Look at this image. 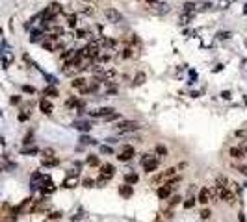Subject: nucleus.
Masks as SVG:
<instances>
[{"label": "nucleus", "mask_w": 247, "mask_h": 222, "mask_svg": "<svg viewBox=\"0 0 247 222\" xmlns=\"http://www.w3.org/2000/svg\"><path fill=\"white\" fill-rule=\"evenodd\" d=\"M158 157H154V156H151V154H143V157H141V167H143L147 172H154L156 168H158Z\"/></svg>", "instance_id": "1"}, {"label": "nucleus", "mask_w": 247, "mask_h": 222, "mask_svg": "<svg viewBox=\"0 0 247 222\" xmlns=\"http://www.w3.org/2000/svg\"><path fill=\"white\" fill-rule=\"evenodd\" d=\"M117 133H128V132H136L140 130V124L136 121H121L119 124H115Z\"/></svg>", "instance_id": "2"}, {"label": "nucleus", "mask_w": 247, "mask_h": 222, "mask_svg": "<svg viewBox=\"0 0 247 222\" xmlns=\"http://www.w3.org/2000/svg\"><path fill=\"white\" fill-rule=\"evenodd\" d=\"M113 174H115V167L113 165H110V163H104L102 167H101V178L102 180H112L113 178Z\"/></svg>", "instance_id": "3"}, {"label": "nucleus", "mask_w": 247, "mask_h": 222, "mask_svg": "<svg viewBox=\"0 0 247 222\" xmlns=\"http://www.w3.org/2000/svg\"><path fill=\"white\" fill-rule=\"evenodd\" d=\"M217 196H219V200H223V202L227 204H234V200H236V196H234V193L227 187V189H219L217 191Z\"/></svg>", "instance_id": "4"}, {"label": "nucleus", "mask_w": 247, "mask_h": 222, "mask_svg": "<svg viewBox=\"0 0 247 222\" xmlns=\"http://www.w3.org/2000/svg\"><path fill=\"white\" fill-rule=\"evenodd\" d=\"M132 156H134V146H128V144H126L123 148V152L117 156V159H119V161H130Z\"/></svg>", "instance_id": "5"}, {"label": "nucleus", "mask_w": 247, "mask_h": 222, "mask_svg": "<svg viewBox=\"0 0 247 222\" xmlns=\"http://www.w3.org/2000/svg\"><path fill=\"white\" fill-rule=\"evenodd\" d=\"M39 109H41L45 115H50V113L54 111V104L50 100H47V98H41V100H39Z\"/></svg>", "instance_id": "6"}, {"label": "nucleus", "mask_w": 247, "mask_h": 222, "mask_svg": "<svg viewBox=\"0 0 247 222\" xmlns=\"http://www.w3.org/2000/svg\"><path fill=\"white\" fill-rule=\"evenodd\" d=\"M73 87H74V89H80V93H82V95L89 93V91H87V80H85V78H74V81H73Z\"/></svg>", "instance_id": "7"}, {"label": "nucleus", "mask_w": 247, "mask_h": 222, "mask_svg": "<svg viewBox=\"0 0 247 222\" xmlns=\"http://www.w3.org/2000/svg\"><path fill=\"white\" fill-rule=\"evenodd\" d=\"M197 202L203 204V205H206V204L210 202V191L206 189V187H203L201 191H199V196H197Z\"/></svg>", "instance_id": "8"}, {"label": "nucleus", "mask_w": 247, "mask_h": 222, "mask_svg": "<svg viewBox=\"0 0 247 222\" xmlns=\"http://www.w3.org/2000/svg\"><path fill=\"white\" fill-rule=\"evenodd\" d=\"M104 15H106V19L112 20V22H119V20L123 19V17H121V13H119V11H115V9H106V11H104Z\"/></svg>", "instance_id": "9"}, {"label": "nucleus", "mask_w": 247, "mask_h": 222, "mask_svg": "<svg viewBox=\"0 0 247 222\" xmlns=\"http://www.w3.org/2000/svg\"><path fill=\"white\" fill-rule=\"evenodd\" d=\"M112 113H113V107H101V109L93 111L91 115H93V117H102V119H106V117L112 115Z\"/></svg>", "instance_id": "10"}, {"label": "nucleus", "mask_w": 247, "mask_h": 222, "mask_svg": "<svg viewBox=\"0 0 247 222\" xmlns=\"http://www.w3.org/2000/svg\"><path fill=\"white\" fill-rule=\"evenodd\" d=\"M158 198H162V200H165V198H169L171 196V187L169 185H162V187H158Z\"/></svg>", "instance_id": "11"}, {"label": "nucleus", "mask_w": 247, "mask_h": 222, "mask_svg": "<svg viewBox=\"0 0 247 222\" xmlns=\"http://www.w3.org/2000/svg\"><path fill=\"white\" fill-rule=\"evenodd\" d=\"M132 193H134L132 185H126V183H124V185H121V187H119V194H121L123 198H130V196H132Z\"/></svg>", "instance_id": "12"}, {"label": "nucleus", "mask_w": 247, "mask_h": 222, "mask_svg": "<svg viewBox=\"0 0 247 222\" xmlns=\"http://www.w3.org/2000/svg\"><path fill=\"white\" fill-rule=\"evenodd\" d=\"M76 185H78L76 176H69V178H65V182H63V187H65V189H74Z\"/></svg>", "instance_id": "13"}, {"label": "nucleus", "mask_w": 247, "mask_h": 222, "mask_svg": "<svg viewBox=\"0 0 247 222\" xmlns=\"http://www.w3.org/2000/svg\"><path fill=\"white\" fill-rule=\"evenodd\" d=\"M47 9H48V13H50V15H54V17H56L58 13H62V4H58V2H52V4H50Z\"/></svg>", "instance_id": "14"}, {"label": "nucleus", "mask_w": 247, "mask_h": 222, "mask_svg": "<svg viewBox=\"0 0 247 222\" xmlns=\"http://www.w3.org/2000/svg\"><path fill=\"white\" fill-rule=\"evenodd\" d=\"M228 154H230V157H234V159H242V157H244V152H242L240 146H232Z\"/></svg>", "instance_id": "15"}, {"label": "nucleus", "mask_w": 247, "mask_h": 222, "mask_svg": "<svg viewBox=\"0 0 247 222\" xmlns=\"http://www.w3.org/2000/svg\"><path fill=\"white\" fill-rule=\"evenodd\" d=\"M228 187V182H227L225 176H217V180H216V189L219 191V189H227Z\"/></svg>", "instance_id": "16"}, {"label": "nucleus", "mask_w": 247, "mask_h": 222, "mask_svg": "<svg viewBox=\"0 0 247 222\" xmlns=\"http://www.w3.org/2000/svg\"><path fill=\"white\" fill-rule=\"evenodd\" d=\"M43 95H45V96H54V98H56V96H58L60 93H58V89H56L54 85H48V87H47V89L43 91Z\"/></svg>", "instance_id": "17"}, {"label": "nucleus", "mask_w": 247, "mask_h": 222, "mask_svg": "<svg viewBox=\"0 0 247 222\" xmlns=\"http://www.w3.org/2000/svg\"><path fill=\"white\" fill-rule=\"evenodd\" d=\"M74 128H78L80 132H89V130H91L89 122H84V121H76L74 122Z\"/></svg>", "instance_id": "18"}, {"label": "nucleus", "mask_w": 247, "mask_h": 222, "mask_svg": "<svg viewBox=\"0 0 247 222\" xmlns=\"http://www.w3.org/2000/svg\"><path fill=\"white\" fill-rule=\"evenodd\" d=\"M138 174H126L124 176V182H126V185H134V183H138Z\"/></svg>", "instance_id": "19"}, {"label": "nucleus", "mask_w": 247, "mask_h": 222, "mask_svg": "<svg viewBox=\"0 0 247 222\" xmlns=\"http://www.w3.org/2000/svg\"><path fill=\"white\" fill-rule=\"evenodd\" d=\"M41 37H43V32H41V30H34V32H32V35H30V41H32V43H37V41H41Z\"/></svg>", "instance_id": "20"}, {"label": "nucleus", "mask_w": 247, "mask_h": 222, "mask_svg": "<svg viewBox=\"0 0 247 222\" xmlns=\"http://www.w3.org/2000/svg\"><path fill=\"white\" fill-rule=\"evenodd\" d=\"M54 191H56V187H54L52 183H48V185H43V187H41V193H43V194H52Z\"/></svg>", "instance_id": "21"}, {"label": "nucleus", "mask_w": 247, "mask_h": 222, "mask_svg": "<svg viewBox=\"0 0 247 222\" xmlns=\"http://www.w3.org/2000/svg\"><path fill=\"white\" fill-rule=\"evenodd\" d=\"M43 154V159H48V157H54L56 154H54V148H45V150H41Z\"/></svg>", "instance_id": "22"}, {"label": "nucleus", "mask_w": 247, "mask_h": 222, "mask_svg": "<svg viewBox=\"0 0 247 222\" xmlns=\"http://www.w3.org/2000/svg\"><path fill=\"white\" fill-rule=\"evenodd\" d=\"M58 163L60 161L56 157H48V159H43V167H56Z\"/></svg>", "instance_id": "23"}, {"label": "nucleus", "mask_w": 247, "mask_h": 222, "mask_svg": "<svg viewBox=\"0 0 247 222\" xmlns=\"http://www.w3.org/2000/svg\"><path fill=\"white\" fill-rule=\"evenodd\" d=\"M134 56H136V54H134V48H132V46H126V48L123 50V58H124V59L134 58Z\"/></svg>", "instance_id": "24"}, {"label": "nucleus", "mask_w": 247, "mask_h": 222, "mask_svg": "<svg viewBox=\"0 0 247 222\" xmlns=\"http://www.w3.org/2000/svg\"><path fill=\"white\" fill-rule=\"evenodd\" d=\"M65 22H67L69 28H74V26H76V15H67V20H65Z\"/></svg>", "instance_id": "25"}, {"label": "nucleus", "mask_w": 247, "mask_h": 222, "mask_svg": "<svg viewBox=\"0 0 247 222\" xmlns=\"http://www.w3.org/2000/svg\"><path fill=\"white\" fill-rule=\"evenodd\" d=\"M175 174H177V168H175V167H169L165 172H162L164 178H171V176H175Z\"/></svg>", "instance_id": "26"}, {"label": "nucleus", "mask_w": 247, "mask_h": 222, "mask_svg": "<svg viewBox=\"0 0 247 222\" xmlns=\"http://www.w3.org/2000/svg\"><path fill=\"white\" fill-rule=\"evenodd\" d=\"M143 81H145V74H143V72H138L136 78H134V85H141Z\"/></svg>", "instance_id": "27"}, {"label": "nucleus", "mask_w": 247, "mask_h": 222, "mask_svg": "<svg viewBox=\"0 0 247 222\" xmlns=\"http://www.w3.org/2000/svg\"><path fill=\"white\" fill-rule=\"evenodd\" d=\"M87 165L89 167H99V157L97 156H89L87 157Z\"/></svg>", "instance_id": "28"}, {"label": "nucleus", "mask_w": 247, "mask_h": 222, "mask_svg": "<svg viewBox=\"0 0 247 222\" xmlns=\"http://www.w3.org/2000/svg\"><path fill=\"white\" fill-rule=\"evenodd\" d=\"M106 85H108V95H115L117 93V85H113L112 81H106Z\"/></svg>", "instance_id": "29"}, {"label": "nucleus", "mask_w": 247, "mask_h": 222, "mask_svg": "<svg viewBox=\"0 0 247 222\" xmlns=\"http://www.w3.org/2000/svg\"><path fill=\"white\" fill-rule=\"evenodd\" d=\"M37 152H39V150H37L36 146H34V148H22V154H24V156H34V154H37Z\"/></svg>", "instance_id": "30"}, {"label": "nucleus", "mask_w": 247, "mask_h": 222, "mask_svg": "<svg viewBox=\"0 0 247 222\" xmlns=\"http://www.w3.org/2000/svg\"><path fill=\"white\" fill-rule=\"evenodd\" d=\"M74 106H78V100H76V96H71L69 100L65 102V107H74Z\"/></svg>", "instance_id": "31"}, {"label": "nucleus", "mask_w": 247, "mask_h": 222, "mask_svg": "<svg viewBox=\"0 0 247 222\" xmlns=\"http://www.w3.org/2000/svg\"><path fill=\"white\" fill-rule=\"evenodd\" d=\"M80 142H82V144H95V139H91V137H87V135H82V137H80Z\"/></svg>", "instance_id": "32"}, {"label": "nucleus", "mask_w": 247, "mask_h": 222, "mask_svg": "<svg viewBox=\"0 0 247 222\" xmlns=\"http://www.w3.org/2000/svg\"><path fill=\"white\" fill-rule=\"evenodd\" d=\"M156 154H160V156H167V148H165L164 144H156Z\"/></svg>", "instance_id": "33"}, {"label": "nucleus", "mask_w": 247, "mask_h": 222, "mask_svg": "<svg viewBox=\"0 0 247 222\" xmlns=\"http://www.w3.org/2000/svg\"><path fill=\"white\" fill-rule=\"evenodd\" d=\"M180 200H182V198H180V196H178V194H175V196H173V198H171V200H169V205H171V207H175V205H177V204H180Z\"/></svg>", "instance_id": "34"}, {"label": "nucleus", "mask_w": 247, "mask_h": 222, "mask_svg": "<svg viewBox=\"0 0 247 222\" xmlns=\"http://www.w3.org/2000/svg\"><path fill=\"white\" fill-rule=\"evenodd\" d=\"M234 135H236V137H242V139H245V141H247V130H236Z\"/></svg>", "instance_id": "35"}, {"label": "nucleus", "mask_w": 247, "mask_h": 222, "mask_svg": "<svg viewBox=\"0 0 247 222\" xmlns=\"http://www.w3.org/2000/svg\"><path fill=\"white\" fill-rule=\"evenodd\" d=\"M73 56H74V50H65V52L62 54V59H67V58L73 59Z\"/></svg>", "instance_id": "36"}, {"label": "nucleus", "mask_w": 247, "mask_h": 222, "mask_svg": "<svg viewBox=\"0 0 247 222\" xmlns=\"http://www.w3.org/2000/svg\"><path fill=\"white\" fill-rule=\"evenodd\" d=\"M210 217H212V211H210V209H203V211H201V219H203V220L210 219Z\"/></svg>", "instance_id": "37"}, {"label": "nucleus", "mask_w": 247, "mask_h": 222, "mask_svg": "<svg viewBox=\"0 0 247 222\" xmlns=\"http://www.w3.org/2000/svg\"><path fill=\"white\" fill-rule=\"evenodd\" d=\"M82 185H84V187H87V189H89V187H95V182H93V180H89V178H84Z\"/></svg>", "instance_id": "38"}, {"label": "nucleus", "mask_w": 247, "mask_h": 222, "mask_svg": "<svg viewBox=\"0 0 247 222\" xmlns=\"http://www.w3.org/2000/svg\"><path fill=\"white\" fill-rule=\"evenodd\" d=\"M193 205H195V198H188V200L184 202V207H186V209H191Z\"/></svg>", "instance_id": "39"}, {"label": "nucleus", "mask_w": 247, "mask_h": 222, "mask_svg": "<svg viewBox=\"0 0 247 222\" xmlns=\"http://www.w3.org/2000/svg\"><path fill=\"white\" fill-rule=\"evenodd\" d=\"M182 8H184V11L188 13V11H193V8H195V4H193V2H186V4L182 6Z\"/></svg>", "instance_id": "40"}, {"label": "nucleus", "mask_w": 247, "mask_h": 222, "mask_svg": "<svg viewBox=\"0 0 247 222\" xmlns=\"http://www.w3.org/2000/svg\"><path fill=\"white\" fill-rule=\"evenodd\" d=\"M236 170H238L240 174H244V176H247V165H238V167H236Z\"/></svg>", "instance_id": "41"}, {"label": "nucleus", "mask_w": 247, "mask_h": 222, "mask_svg": "<svg viewBox=\"0 0 247 222\" xmlns=\"http://www.w3.org/2000/svg\"><path fill=\"white\" fill-rule=\"evenodd\" d=\"M48 219L58 220V219H62V213H60V211H54V213H50V215H48Z\"/></svg>", "instance_id": "42"}, {"label": "nucleus", "mask_w": 247, "mask_h": 222, "mask_svg": "<svg viewBox=\"0 0 247 222\" xmlns=\"http://www.w3.org/2000/svg\"><path fill=\"white\" fill-rule=\"evenodd\" d=\"M82 13H85V15H93V8H91V6H84Z\"/></svg>", "instance_id": "43"}, {"label": "nucleus", "mask_w": 247, "mask_h": 222, "mask_svg": "<svg viewBox=\"0 0 247 222\" xmlns=\"http://www.w3.org/2000/svg\"><path fill=\"white\" fill-rule=\"evenodd\" d=\"M217 37H219V39H228V37H230V34H228V32H219V34H217Z\"/></svg>", "instance_id": "44"}, {"label": "nucleus", "mask_w": 247, "mask_h": 222, "mask_svg": "<svg viewBox=\"0 0 247 222\" xmlns=\"http://www.w3.org/2000/svg\"><path fill=\"white\" fill-rule=\"evenodd\" d=\"M22 91H24V93H30V95H32V93H36V89H34L32 85H24V87H22Z\"/></svg>", "instance_id": "45"}, {"label": "nucleus", "mask_w": 247, "mask_h": 222, "mask_svg": "<svg viewBox=\"0 0 247 222\" xmlns=\"http://www.w3.org/2000/svg\"><path fill=\"white\" fill-rule=\"evenodd\" d=\"M101 152H102V154H112L113 150H112L110 146H101Z\"/></svg>", "instance_id": "46"}, {"label": "nucleus", "mask_w": 247, "mask_h": 222, "mask_svg": "<svg viewBox=\"0 0 247 222\" xmlns=\"http://www.w3.org/2000/svg\"><path fill=\"white\" fill-rule=\"evenodd\" d=\"M28 117H30V115H28V113H19V121H21V122H24V121H28Z\"/></svg>", "instance_id": "47"}, {"label": "nucleus", "mask_w": 247, "mask_h": 222, "mask_svg": "<svg viewBox=\"0 0 247 222\" xmlns=\"http://www.w3.org/2000/svg\"><path fill=\"white\" fill-rule=\"evenodd\" d=\"M19 102H21V96H13V98H11V104H13V106H17Z\"/></svg>", "instance_id": "48"}, {"label": "nucleus", "mask_w": 247, "mask_h": 222, "mask_svg": "<svg viewBox=\"0 0 247 222\" xmlns=\"http://www.w3.org/2000/svg\"><path fill=\"white\" fill-rule=\"evenodd\" d=\"M28 142H32V133H28L26 139H24V144H28Z\"/></svg>", "instance_id": "49"}, {"label": "nucleus", "mask_w": 247, "mask_h": 222, "mask_svg": "<svg viewBox=\"0 0 247 222\" xmlns=\"http://www.w3.org/2000/svg\"><path fill=\"white\" fill-rule=\"evenodd\" d=\"M221 96H223V98H225V100H228V98H230V93H228V91H225V93H223V95H221Z\"/></svg>", "instance_id": "50"}, {"label": "nucleus", "mask_w": 247, "mask_h": 222, "mask_svg": "<svg viewBox=\"0 0 247 222\" xmlns=\"http://www.w3.org/2000/svg\"><path fill=\"white\" fill-rule=\"evenodd\" d=\"M106 141L110 142V144H115V142H117V139H115V137H110V139H106Z\"/></svg>", "instance_id": "51"}, {"label": "nucleus", "mask_w": 247, "mask_h": 222, "mask_svg": "<svg viewBox=\"0 0 247 222\" xmlns=\"http://www.w3.org/2000/svg\"><path fill=\"white\" fill-rule=\"evenodd\" d=\"M238 219H240V222H245V217H244V213H240V217H238Z\"/></svg>", "instance_id": "52"}, {"label": "nucleus", "mask_w": 247, "mask_h": 222, "mask_svg": "<svg viewBox=\"0 0 247 222\" xmlns=\"http://www.w3.org/2000/svg\"><path fill=\"white\" fill-rule=\"evenodd\" d=\"M147 2H149V4H156L158 0H147Z\"/></svg>", "instance_id": "53"}, {"label": "nucleus", "mask_w": 247, "mask_h": 222, "mask_svg": "<svg viewBox=\"0 0 247 222\" xmlns=\"http://www.w3.org/2000/svg\"><path fill=\"white\" fill-rule=\"evenodd\" d=\"M84 2H91V0H84Z\"/></svg>", "instance_id": "54"}, {"label": "nucleus", "mask_w": 247, "mask_h": 222, "mask_svg": "<svg viewBox=\"0 0 247 222\" xmlns=\"http://www.w3.org/2000/svg\"><path fill=\"white\" fill-rule=\"evenodd\" d=\"M156 222H162V220H156Z\"/></svg>", "instance_id": "55"}, {"label": "nucleus", "mask_w": 247, "mask_h": 222, "mask_svg": "<svg viewBox=\"0 0 247 222\" xmlns=\"http://www.w3.org/2000/svg\"><path fill=\"white\" fill-rule=\"evenodd\" d=\"M0 170H2V167H0Z\"/></svg>", "instance_id": "56"}, {"label": "nucleus", "mask_w": 247, "mask_h": 222, "mask_svg": "<svg viewBox=\"0 0 247 222\" xmlns=\"http://www.w3.org/2000/svg\"><path fill=\"white\" fill-rule=\"evenodd\" d=\"M245 187H247V183H245Z\"/></svg>", "instance_id": "57"}]
</instances>
